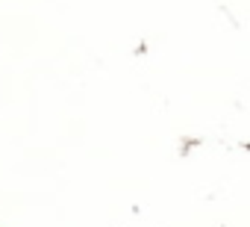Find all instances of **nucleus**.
I'll list each match as a JSON object with an SVG mask.
<instances>
[]
</instances>
